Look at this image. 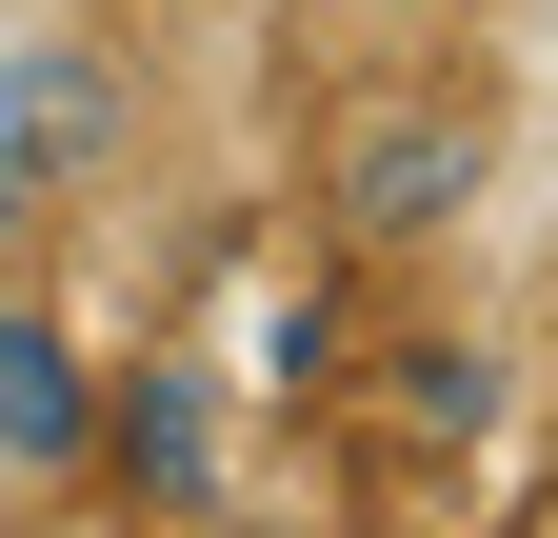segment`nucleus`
I'll list each match as a JSON object with an SVG mask.
<instances>
[{
  "instance_id": "f257e3e1",
  "label": "nucleus",
  "mask_w": 558,
  "mask_h": 538,
  "mask_svg": "<svg viewBox=\"0 0 558 538\" xmlns=\"http://www.w3.org/2000/svg\"><path fill=\"white\" fill-rule=\"evenodd\" d=\"M319 199H339V240L360 259H439L478 199H499V100L478 81H360L339 100V140H319Z\"/></svg>"
},
{
  "instance_id": "f03ea898",
  "label": "nucleus",
  "mask_w": 558,
  "mask_h": 538,
  "mask_svg": "<svg viewBox=\"0 0 558 538\" xmlns=\"http://www.w3.org/2000/svg\"><path fill=\"white\" fill-rule=\"evenodd\" d=\"M140 140V81L81 0H40V21H0V220H60V199H100Z\"/></svg>"
},
{
  "instance_id": "7ed1b4c3",
  "label": "nucleus",
  "mask_w": 558,
  "mask_h": 538,
  "mask_svg": "<svg viewBox=\"0 0 558 538\" xmlns=\"http://www.w3.org/2000/svg\"><path fill=\"white\" fill-rule=\"evenodd\" d=\"M100 458V379H81V340L60 319H0V499H60Z\"/></svg>"
},
{
  "instance_id": "20e7f679",
  "label": "nucleus",
  "mask_w": 558,
  "mask_h": 538,
  "mask_svg": "<svg viewBox=\"0 0 558 538\" xmlns=\"http://www.w3.org/2000/svg\"><path fill=\"white\" fill-rule=\"evenodd\" d=\"M120 458H160V499H199V479H220V399H199V379H140L120 399Z\"/></svg>"
},
{
  "instance_id": "39448f33",
  "label": "nucleus",
  "mask_w": 558,
  "mask_h": 538,
  "mask_svg": "<svg viewBox=\"0 0 558 538\" xmlns=\"http://www.w3.org/2000/svg\"><path fill=\"white\" fill-rule=\"evenodd\" d=\"M499 419V359L478 340H399V439H478Z\"/></svg>"
},
{
  "instance_id": "423d86ee",
  "label": "nucleus",
  "mask_w": 558,
  "mask_h": 538,
  "mask_svg": "<svg viewBox=\"0 0 558 538\" xmlns=\"http://www.w3.org/2000/svg\"><path fill=\"white\" fill-rule=\"evenodd\" d=\"M339 40H418V21H459V0H319Z\"/></svg>"
},
{
  "instance_id": "0eeeda50",
  "label": "nucleus",
  "mask_w": 558,
  "mask_h": 538,
  "mask_svg": "<svg viewBox=\"0 0 558 538\" xmlns=\"http://www.w3.org/2000/svg\"><path fill=\"white\" fill-rule=\"evenodd\" d=\"M199 538H339V518H279V499H199Z\"/></svg>"
}]
</instances>
